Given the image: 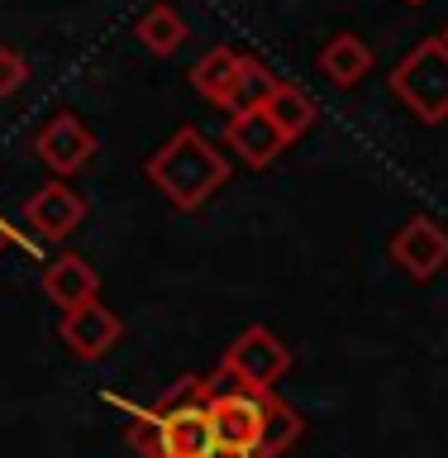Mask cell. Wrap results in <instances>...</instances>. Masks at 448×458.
Returning <instances> with one entry per match:
<instances>
[{
    "mask_svg": "<svg viewBox=\"0 0 448 458\" xmlns=\"http://www.w3.org/2000/svg\"><path fill=\"white\" fill-rule=\"evenodd\" d=\"M148 182L177 210H200L215 191L229 186V157L215 148L200 129H177V134L148 157Z\"/></svg>",
    "mask_w": 448,
    "mask_h": 458,
    "instance_id": "cell-1",
    "label": "cell"
},
{
    "mask_svg": "<svg viewBox=\"0 0 448 458\" xmlns=\"http://www.w3.org/2000/svg\"><path fill=\"white\" fill-rule=\"evenodd\" d=\"M392 91H396V100L415 114V120H425V124H444L448 120V43L439 34L420 38L396 63Z\"/></svg>",
    "mask_w": 448,
    "mask_h": 458,
    "instance_id": "cell-2",
    "label": "cell"
},
{
    "mask_svg": "<svg viewBox=\"0 0 448 458\" xmlns=\"http://www.w3.org/2000/svg\"><path fill=\"white\" fill-rule=\"evenodd\" d=\"M224 368L234 372L243 386H253V392H272V386L292 372V349H286L267 325H249L224 349Z\"/></svg>",
    "mask_w": 448,
    "mask_h": 458,
    "instance_id": "cell-3",
    "label": "cell"
},
{
    "mask_svg": "<svg viewBox=\"0 0 448 458\" xmlns=\"http://www.w3.org/2000/svg\"><path fill=\"white\" fill-rule=\"evenodd\" d=\"M392 263L415 282H429L448 263V229L435 215H415L392 234Z\"/></svg>",
    "mask_w": 448,
    "mask_h": 458,
    "instance_id": "cell-4",
    "label": "cell"
},
{
    "mask_svg": "<svg viewBox=\"0 0 448 458\" xmlns=\"http://www.w3.org/2000/svg\"><path fill=\"white\" fill-rule=\"evenodd\" d=\"M57 335H63V344L81 358V363H96V358H106L114 344L124 339V320L96 296V301H86V306L63 310V325H57Z\"/></svg>",
    "mask_w": 448,
    "mask_h": 458,
    "instance_id": "cell-5",
    "label": "cell"
},
{
    "mask_svg": "<svg viewBox=\"0 0 448 458\" xmlns=\"http://www.w3.org/2000/svg\"><path fill=\"white\" fill-rule=\"evenodd\" d=\"M81 220H86V196L72 191L63 177L43 182L38 191L24 200V225L34 229L43 243H63L67 234H77Z\"/></svg>",
    "mask_w": 448,
    "mask_h": 458,
    "instance_id": "cell-6",
    "label": "cell"
},
{
    "mask_svg": "<svg viewBox=\"0 0 448 458\" xmlns=\"http://www.w3.org/2000/svg\"><path fill=\"white\" fill-rule=\"evenodd\" d=\"M34 153L48 163L53 177H72V172H81L96 157V134L77 120V114H53V120L34 134Z\"/></svg>",
    "mask_w": 448,
    "mask_h": 458,
    "instance_id": "cell-7",
    "label": "cell"
},
{
    "mask_svg": "<svg viewBox=\"0 0 448 458\" xmlns=\"http://www.w3.org/2000/svg\"><path fill=\"white\" fill-rule=\"evenodd\" d=\"M272 392H253V386H229V392L210 396V420L220 444H258L263 435V415H267Z\"/></svg>",
    "mask_w": 448,
    "mask_h": 458,
    "instance_id": "cell-8",
    "label": "cell"
},
{
    "mask_svg": "<svg viewBox=\"0 0 448 458\" xmlns=\"http://www.w3.org/2000/svg\"><path fill=\"white\" fill-rule=\"evenodd\" d=\"M215 444V420L200 396L163 411V458H210Z\"/></svg>",
    "mask_w": 448,
    "mask_h": 458,
    "instance_id": "cell-9",
    "label": "cell"
},
{
    "mask_svg": "<svg viewBox=\"0 0 448 458\" xmlns=\"http://www.w3.org/2000/svg\"><path fill=\"white\" fill-rule=\"evenodd\" d=\"M224 139H229V153L243 157V163H249L253 172L272 167V163H277V153L286 148V134L267 120V110H263V106H258V110H234V114H229Z\"/></svg>",
    "mask_w": 448,
    "mask_h": 458,
    "instance_id": "cell-10",
    "label": "cell"
},
{
    "mask_svg": "<svg viewBox=\"0 0 448 458\" xmlns=\"http://www.w3.org/2000/svg\"><path fill=\"white\" fill-rule=\"evenodd\" d=\"M43 296H48L57 310L86 306V301L100 296V272L77 253H57L53 263L43 267Z\"/></svg>",
    "mask_w": 448,
    "mask_h": 458,
    "instance_id": "cell-11",
    "label": "cell"
},
{
    "mask_svg": "<svg viewBox=\"0 0 448 458\" xmlns=\"http://www.w3.org/2000/svg\"><path fill=\"white\" fill-rule=\"evenodd\" d=\"M320 72L334 86H358L372 72V48L358 34H334L320 48Z\"/></svg>",
    "mask_w": 448,
    "mask_h": 458,
    "instance_id": "cell-12",
    "label": "cell"
},
{
    "mask_svg": "<svg viewBox=\"0 0 448 458\" xmlns=\"http://www.w3.org/2000/svg\"><path fill=\"white\" fill-rule=\"evenodd\" d=\"M263 110H267V120L286 134V143L300 139L315 120H320L315 100H310L306 91H300V86H292V81H277V86H272V96L263 100Z\"/></svg>",
    "mask_w": 448,
    "mask_h": 458,
    "instance_id": "cell-13",
    "label": "cell"
},
{
    "mask_svg": "<svg viewBox=\"0 0 448 458\" xmlns=\"http://www.w3.org/2000/svg\"><path fill=\"white\" fill-rule=\"evenodd\" d=\"M234 67H239V53H234V48H224V43H220V48H210V53L191 67V86H196V96L224 110V100H229V81H234Z\"/></svg>",
    "mask_w": 448,
    "mask_h": 458,
    "instance_id": "cell-14",
    "label": "cell"
},
{
    "mask_svg": "<svg viewBox=\"0 0 448 458\" xmlns=\"http://www.w3.org/2000/svg\"><path fill=\"white\" fill-rule=\"evenodd\" d=\"M300 435H306L300 411L272 396V401H267V415H263V435H258V449H263V458H282L286 449H296V444H300Z\"/></svg>",
    "mask_w": 448,
    "mask_h": 458,
    "instance_id": "cell-15",
    "label": "cell"
},
{
    "mask_svg": "<svg viewBox=\"0 0 448 458\" xmlns=\"http://www.w3.org/2000/svg\"><path fill=\"white\" fill-rule=\"evenodd\" d=\"M272 86H277V77H272V72L258 63V57L239 53V67H234V81H229L224 110H229V114H234V110H258V106L272 96Z\"/></svg>",
    "mask_w": 448,
    "mask_h": 458,
    "instance_id": "cell-16",
    "label": "cell"
},
{
    "mask_svg": "<svg viewBox=\"0 0 448 458\" xmlns=\"http://www.w3.org/2000/svg\"><path fill=\"white\" fill-rule=\"evenodd\" d=\"M134 34H139V43H143L153 57H172V53L186 43V20H182L172 5H153V10L134 24Z\"/></svg>",
    "mask_w": 448,
    "mask_h": 458,
    "instance_id": "cell-17",
    "label": "cell"
},
{
    "mask_svg": "<svg viewBox=\"0 0 448 458\" xmlns=\"http://www.w3.org/2000/svg\"><path fill=\"white\" fill-rule=\"evenodd\" d=\"M106 401L129 415V449H134L139 458H163V411L157 406H134V401L110 396V392H106Z\"/></svg>",
    "mask_w": 448,
    "mask_h": 458,
    "instance_id": "cell-18",
    "label": "cell"
},
{
    "mask_svg": "<svg viewBox=\"0 0 448 458\" xmlns=\"http://www.w3.org/2000/svg\"><path fill=\"white\" fill-rule=\"evenodd\" d=\"M29 81V63L20 48H10V43H0V100L5 96H20V86Z\"/></svg>",
    "mask_w": 448,
    "mask_h": 458,
    "instance_id": "cell-19",
    "label": "cell"
},
{
    "mask_svg": "<svg viewBox=\"0 0 448 458\" xmlns=\"http://www.w3.org/2000/svg\"><path fill=\"white\" fill-rule=\"evenodd\" d=\"M5 249H29V253H38V243H34V239H24L20 229H14L5 215H0V253H5Z\"/></svg>",
    "mask_w": 448,
    "mask_h": 458,
    "instance_id": "cell-20",
    "label": "cell"
},
{
    "mask_svg": "<svg viewBox=\"0 0 448 458\" xmlns=\"http://www.w3.org/2000/svg\"><path fill=\"white\" fill-rule=\"evenodd\" d=\"M210 458H263V449L258 444H215Z\"/></svg>",
    "mask_w": 448,
    "mask_h": 458,
    "instance_id": "cell-21",
    "label": "cell"
},
{
    "mask_svg": "<svg viewBox=\"0 0 448 458\" xmlns=\"http://www.w3.org/2000/svg\"><path fill=\"white\" fill-rule=\"evenodd\" d=\"M439 38H444V43H448V24H444V34H439Z\"/></svg>",
    "mask_w": 448,
    "mask_h": 458,
    "instance_id": "cell-22",
    "label": "cell"
},
{
    "mask_svg": "<svg viewBox=\"0 0 448 458\" xmlns=\"http://www.w3.org/2000/svg\"><path fill=\"white\" fill-rule=\"evenodd\" d=\"M410 5H420V0H410Z\"/></svg>",
    "mask_w": 448,
    "mask_h": 458,
    "instance_id": "cell-23",
    "label": "cell"
}]
</instances>
